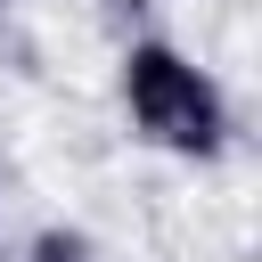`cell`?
<instances>
[{
  "mask_svg": "<svg viewBox=\"0 0 262 262\" xmlns=\"http://www.w3.org/2000/svg\"><path fill=\"white\" fill-rule=\"evenodd\" d=\"M123 115H131L139 139H156V147H172V156H213L221 131H229L221 90H213L180 49H164V41H139V49L123 57Z\"/></svg>",
  "mask_w": 262,
  "mask_h": 262,
  "instance_id": "1",
  "label": "cell"
},
{
  "mask_svg": "<svg viewBox=\"0 0 262 262\" xmlns=\"http://www.w3.org/2000/svg\"><path fill=\"white\" fill-rule=\"evenodd\" d=\"M33 262H90V246H82V237H57V229H49V237L33 246Z\"/></svg>",
  "mask_w": 262,
  "mask_h": 262,
  "instance_id": "2",
  "label": "cell"
}]
</instances>
